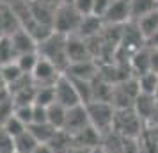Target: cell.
Wrapping results in <instances>:
<instances>
[{
	"label": "cell",
	"mask_w": 158,
	"mask_h": 153,
	"mask_svg": "<svg viewBox=\"0 0 158 153\" xmlns=\"http://www.w3.org/2000/svg\"><path fill=\"white\" fill-rule=\"evenodd\" d=\"M73 6H75V9L82 16H89V15H93L94 0H73Z\"/></svg>",
	"instance_id": "32"
},
{
	"label": "cell",
	"mask_w": 158,
	"mask_h": 153,
	"mask_svg": "<svg viewBox=\"0 0 158 153\" xmlns=\"http://www.w3.org/2000/svg\"><path fill=\"white\" fill-rule=\"evenodd\" d=\"M13 110H15L13 103H4V105H0V128L6 125V121H7L9 117L13 116Z\"/></svg>",
	"instance_id": "34"
},
{
	"label": "cell",
	"mask_w": 158,
	"mask_h": 153,
	"mask_svg": "<svg viewBox=\"0 0 158 153\" xmlns=\"http://www.w3.org/2000/svg\"><path fill=\"white\" fill-rule=\"evenodd\" d=\"M66 114H68V109L62 107L60 103H52L50 107H46V121L57 128V130H62L66 123Z\"/></svg>",
	"instance_id": "20"
},
{
	"label": "cell",
	"mask_w": 158,
	"mask_h": 153,
	"mask_svg": "<svg viewBox=\"0 0 158 153\" xmlns=\"http://www.w3.org/2000/svg\"><path fill=\"white\" fill-rule=\"evenodd\" d=\"M2 128L7 132V134H11V135L16 139L18 135H22L23 132H27V125L23 123V121H20V119H18V117L13 114V116H11L7 121H6V125H4Z\"/></svg>",
	"instance_id": "28"
},
{
	"label": "cell",
	"mask_w": 158,
	"mask_h": 153,
	"mask_svg": "<svg viewBox=\"0 0 158 153\" xmlns=\"http://www.w3.org/2000/svg\"><path fill=\"white\" fill-rule=\"evenodd\" d=\"M32 123H46V107L34 103V121Z\"/></svg>",
	"instance_id": "35"
},
{
	"label": "cell",
	"mask_w": 158,
	"mask_h": 153,
	"mask_svg": "<svg viewBox=\"0 0 158 153\" xmlns=\"http://www.w3.org/2000/svg\"><path fill=\"white\" fill-rule=\"evenodd\" d=\"M34 2H37V4H41L48 9H53V11H57L62 6V0H34Z\"/></svg>",
	"instance_id": "37"
},
{
	"label": "cell",
	"mask_w": 158,
	"mask_h": 153,
	"mask_svg": "<svg viewBox=\"0 0 158 153\" xmlns=\"http://www.w3.org/2000/svg\"><path fill=\"white\" fill-rule=\"evenodd\" d=\"M148 125L144 123L140 116L135 112V109H119L115 110L114 116V125H112V132L124 139H140L144 135Z\"/></svg>",
	"instance_id": "2"
},
{
	"label": "cell",
	"mask_w": 158,
	"mask_h": 153,
	"mask_svg": "<svg viewBox=\"0 0 158 153\" xmlns=\"http://www.w3.org/2000/svg\"><path fill=\"white\" fill-rule=\"evenodd\" d=\"M23 2H32V0H23Z\"/></svg>",
	"instance_id": "47"
},
{
	"label": "cell",
	"mask_w": 158,
	"mask_h": 153,
	"mask_svg": "<svg viewBox=\"0 0 158 153\" xmlns=\"http://www.w3.org/2000/svg\"><path fill=\"white\" fill-rule=\"evenodd\" d=\"M101 144H103V135L93 125H89L87 128H84L82 132L73 135V146H78V148L94 150V148H100Z\"/></svg>",
	"instance_id": "13"
},
{
	"label": "cell",
	"mask_w": 158,
	"mask_h": 153,
	"mask_svg": "<svg viewBox=\"0 0 158 153\" xmlns=\"http://www.w3.org/2000/svg\"><path fill=\"white\" fill-rule=\"evenodd\" d=\"M146 46H148V48H156L158 50V30L146 41Z\"/></svg>",
	"instance_id": "39"
},
{
	"label": "cell",
	"mask_w": 158,
	"mask_h": 153,
	"mask_svg": "<svg viewBox=\"0 0 158 153\" xmlns=\"http://www.w3.org/2000/svg\"><path fill=\"white\" fill-rule=\"evenodd\" d=\"M149 61H151V71L158 75V50L149 48Z\"/></svg>",
	"instance_id": "36"
},
{
	"label": "cell",
	"mask_w": 158,
	"mask_h": 153,
	"mask_svg": "<svg viewBox=\"0 0 158 153\" xmlns=\"http://www.w3.org/2000/svg\"><path fill=\"white\" fill-rule=\"evenodd\" d=\"M105 153H107V151H105Z\"/></svg>",
	"instance_id": "48"
},
{
	"label": "cell",
	"mask_w": 158,
	"mask_h": 153,
	"mask_svg": "<svg viewBox=\"0 0 158 153\" xmlns=\"http://www.w3.org/2000/svg\"><path fill=\"white\" fill-rule=\"evenodd\" d=\"M89 125H91V121H89V114H87L85 105H77V107L68 109L66 123L62 130H66L69 135H75V134L82 132L84 128H87Z\"/></svg>",
	"instance_id": "10"
},
{
	"label": "cell",
	"mask_w": 158,
	"mask_h": 153,
	"mask_svg": "<svg viewBox=\"0 0 158 153\" xmlns=\"http://www.w3.org/2000/svg\"><path fill=\"white\" fill-rule=\"evenodd\" d=\"M36 105L41 107H50L52 103H55V87L53 86H43V87H36Z\"/></svg>",
	"instance_id": "25"
},
{
	"label": "cell",
	"mask_w": 158,
	"mask_h": 153,
	"mask_svg": "<svg viewBox=\"0 0 158 153\" xmlns=\"http://www.w3.org/2000/svg\"><path fill=\"white\" fill-rule=\"evenodd\" d=\"M156 103H158V100L153 95H144V93H140V95L137 96V100H135L133 109H135V112L140 116V119H142L148 126L151 125L153 117H155Z\"/></svg>",
	"instance_id": "14"
},
{
	"label": "cell",
	"mask_w": 158,
	"mask_h": 153,
	"mask_svg": "<svg viewBox=\"0 0 158 153\" xmlns=\"http://www.w3.org/2000/svg\"><path fill=\"white\" fill-rule=\"evenodd\" d=\"M156 2H158V0H156Z\"/></svg>",
	"instance_id": "49"
},
{
	"label": "cell",
	"mask_w": 158,
	"mask_h": 153,
	"mask_svg": "<svg viewBox=\"0 0 158 153\" xmlns=\"http://www.w3.org/2000/svg\"><path fill=\"white\" fill-rule=\"evenodd\" d=\"M2 68V73H4V79H6V84L7 86H11L13 82H16L20 77H23L25 73L20 70V66L16 64V61L15 62H9V64H6V66H0Z\"/></svg>",
	"instance_id": "29"
},
{
	"label": "cell",
	"mask_w": 158,
	"mask_h": 153,
	"mask_svg": "<svg viewBox=\"0 0 158 153\" xmlns=\"http://www.w3.org/2000/svg\"><path fill=\"white\" fill-rule=\"evenodd\" d=\"M27 130L34 135V139H36L39 144H48V142L52 141V137L55 135L57 128H53V126L46 121V123H32V125H29Z\"/></svg>",
	"instance_id": "19"
},
{
	"label": "cell",
	"mask_w": 158,
	"mask_h": 153,
	"mask_svg": "<svg viewBox=\"0 0 158 153\" xmlns=\"http://www.w3.org/2000/svg\"><path fill=\"white\" fill-rule=\"evenodd\" d=\"M16 61V52L13 48L11 37H0V66H6Z\"/></svg>",
	"instance_id": "27"
},
{
	"label": "cell",
	"mask_w": 158,
	"mask_h": 153,
	"mask_svg": "<svg viewBox=\"0 0 158 153\" xmlns=\"http://www.w3.org/2000/svg\"><path fill=\"white\" fill-rule=\"evenodd\" d=\"M105 25H126L131 23V7H130V0H112L107 15L103 16Z\"/></svg>",
	"instance_id": "8"
},
{
	"label": "cell",
	"mask_w": 158,
	"mask_h": 153,
	"mask_svg": "<svg viewBox=\"0 0 158 153\" xmlns=\"http://www.w3.org/2000/svg\"><path fill=\"white\" fill-rule=\"evenodd\" d=\"M37 146H39V142L34 139V135H32L29 130L23 132L22 135H18V137L15 139L16 153H32Z\"/></svg>",
	"instance_id": "23"
},
{
	"label": "cell",
	"mask_w": 158,
	"mask_h": 153,
	"mask_svg": "<svg viewBox=\"0 0 158 153\" xmlns=\"http://www.w3.org/2000/svg\"><path fill=\"white\" fill-rule=\"evenodd\" d=\"M11 37V43H13V48L16 52V57L18 55H23V53H32V52H37V41L30 36L25 29L16 30Z\"/></svg>",
	"instance_id": "15"
},
{
	"label": "cell",
	"mask_w": 158,
	"mask_h": 153,
	"mask_svg": "<svg viewBox=\"0 0 158 153\" xmlns=\"http://www.w3.org/2000/svg\"><path fill=\"white\" fill-rule=\"evenodd\" d=\"M20 29H22V23H20V18L16 16L13 6L0 4V37L13 36Z\"/></svg>",
	"instance_id": "12"
},
{
	"label": "cell",
	"mask_w": 158,
	"mask_h": 153,
	"mask_svg": "<svg viewBox=\"0 0 158 153\" xmlns=\"http://www.w3.org/2000/svg\"><path fill=\"white\" fill-rule=\"evenodd\" d=\"M155 98L158 100V86H156V91H155Z\"/></svg>",
	"instance_id": "46"
},
{
	"label": "cell",
	"mask_w": 158,
	"mask_h": 153,
	"mask_svg": "<svg viewBox=\"0 0 158 153\" xmlns=\"http://www.w3.org/2000/svg\"><path fill=\"white\" fill-rule=\"evenodd\" d=\"M128 64L130 70H131V75L133 77H140L144 73H149L151 71V61H149V48L144 46L140 50H137L131 57L128 59Z\"/></svg>",
	"instance_id": "17"
},
{
	"label": "cell",
	"mask_w": 158,
	"mask_h": 153,
	"mask_svg": "<svg viewBox=\"0 0 158 153\" xmlns=\"http://www.w3.org/2000/svg\"><path fill=\"white\" fill-rule=\"evenodd\" d=\"M55 102L60 103L66 109H71V107H77V105H82L78 98V93L75 89V84L69 77H66L64 73L60 75V79L55 82Z\"/></svg>",
	"instance_id": "6"
},
{
	"label": "cell",
	"mask_w": 158,
	"mask_h": 153,
	"mask_svg": "<svg viewBox=\"0 0 158 153\" xmlns=\"http://www.w3.org/2000/svg\"><path fill=\"white\" fill-rule=\"evenodd\" d=\"M15 153H16V151H15Z\"/></svg>",
	"instance_id": "50"
},
{
	"label": "cell",
	"mask_w": 158,
	"mask_h": 153,
	"mask_svg": "<svg viewBox=\"0 0 158 153\" xmlns=\"http://www.w3.org/2000/svg\"><path fill=\"white\" fill-rule=\"evenodd\" d=\"M32 153H53V150H52L48 144H39Z\"/></svg>",
	"instance_id": "40"
},
{
	"label": "cell",
	"mask_w": 158,
	"mask_h": 153,
	"mask_svg": "<svg viewBox=\"0 0 158 153\" xmlns=\"http://www.w3.org/2000/svg\"><path fill=\"white\" fill-rule=\"evenodd\" d=\"M87 114H89V121L101 135H107L108 132H112V125H114V116L115 109L112 103L108 102H91L85 105Z\"/></svg>",
	"instance_id": "3"
},
{
	"label": "cell",
	"mask_w": 158,
	"mask_h": 153,
	"mask_svg": "<svg viewBox=\"0 0 158 153\" xmlns=\"http://www.w3.org/2000/svg\"><path fill=\"white\" fill-rule=\"evenodd\" d=\"M66 45H68V37L53 32L50 37H46L44 41H41L37 45V53H39V57L50 61L52 64H55L60 71L64 73L68 70V66H69Z\"/></svg>",
	"instance_id": "1"
},
{
	"label": "cell",
	"mask_w": 158,
	"mask_h": 153,
	"mask_svg": "<svg viewBox=\"0 0 158 153\" xmlns=\"http://www.w3.org/2000/svg\"><path fill=\"white\" fill-rule=\"evenodd\" d=\"M149 126H158V103H156V110H155V117H153Z\"/></svg>",
	"instance_id": "42"
},
{
	"label": "cell",
	"mask_w": 158,
	"mask_h": 153,
	"mask_svg": "<svg viewBox=\"0 0 158 153\" xmlns=\"http://www.w3.org/2000/svg\"><path fill=\"white\" fill-rule=\"evenodd\" d=\"M39 62V53L37 52H32V53H23V55H18L16 57V64L20 66V70L27 75H32L34 68Z\"/></svg>",
	"instance_id": "26"
},
{
	"label": "cell",
	"mask_w": 158,
	"mask_h": 153,
	"mask_svg": "<svg viewBox=\"0 0 158 153\" xmlns=\"http://www.w3.org/2000/svg\"><path fill=\"white\" fill-rule=\"evenodd\" d=\"M62 71L59 70L55 64H52L50 61L39 57V62L32 71V80L36 84V87H43V86H55V82L60 79Z\"/></svg>",
	"instance_id": "7"
},
{
	"label": "cell",
	"mask_w": 158,
	"mask_h": 153,
	"mask_svg": "<svg viewBox=\"0 0 158 153\" xmlns=\"http://www.w3.org/2000/svg\"><path fill=\"white\" fill-rule=\"evenodd\" d=\"M110 4H112V0H94L93 15L103 20V16L107 15V11H108V7H110Z\"/></svg>",
	"instance_id": "33"
},
{
	"label": "cell",
	"mask_w": 158,
	"mask_h": 153,
	"mask_svg": "<svg viewBox=\"0 0 158 153\" xmlns=\"http://www.w3.org/2000/svg\"><path fill=\"white\" fill-rule=\"evenodd\" d=\"M133 23L137 25V29L140 30L142 37L148 41V39L158 30V11H155V13H151V15H148V16H144V18L137 20V22H133Z\"/></svg>",
	"instance_id": "22"
},
{
	"label": "cell",
	"mask_w": 158,
	"mask_h": 153,
	"mask_svg": "<svg viewBox=\"0 0 158 153\" xmlns=\"http://www.w3.org/2000/svg\"><path fill=\"white\" fill-rule=\"evenodd\" d=\"M48 146L53 150V153H68L73 148V135H69L66 130H57Z\"/></svg>",
	"instance_id": "21"
},
{
	"label": "cell",
	"mask_w": 158,
	"mask_h": 153,
	"mask_svg": "<svg viewBox=\"0 0 158 153\" xmlns=\"http://www.w3.org/2000/svg\"><path fill=\"white\" fill-rule=\"evenodd\" d=\"M84 16L75 9L73 4H62L60 7L55 11V18H53V32L62 34V36H75L78 32V27L82 23Z\"/></svg>",
	"instance_id": "4"
},
{
	"label": "cell",
	"mask_w": 158,
	"mask_h": 153,
	"mask_svg": "<svg viewBox=\"0 0 158 153\" xmlns=\"http://www.w3.org/2000/svg\"><path fill=\"white\" fill-rule=\"evenodd\" d=\"M66 50H68V59H69V64L71 62H80V61H91L93 53L89 48L87 39L80 36H68V45H66Z\"/></svg>",
	"instance_id": "11"
},
{
	"label": "cell",
	"mask_w": 158,
	"mask_h": 153,
	"mask_svg": "<svg viewBox=\"0 0 158 153\" xmlns=\"http://www.w3.org/2000/svg\"><path fill=\"white\" fill-rule=\"evenodd\" d=\"M66 77L75 79V80H87L93 82L100 75V62L98 61H80V62H71L64 71Z\"/></svg>",
	"instance_id": "9"
},
{
	"label": "cell",
	"mask_w": 158,
	"mask_h": 153,
	"mask_svg": "<svg viewBox=\"0 0 158 153\" xmlns=\"http://www.w3.org/2000/svg\"><path fill=\"white\" fill-rule=\"evenodd\" d=\"M130 7H131V23H133L158 11V2L156 0H130Z\"/></svg>",
	"instance_id": "18"
},
{
	"label": "cell",
	"mask_w": 158,
	"mask_h": 153,
	"mask_svg": "<svg viewBox=\"0 0 158 153\" xmlns=\"http://www.w3.org/2000/svg\"><path fill=\"white\" fill-rule=\"evenodd\" d=\"M140 95V89L137 84V79L131 77L128 80H123L119 84H114L112 89V100L110 103L114 105L115 110L119 109H133L137 96Z\"/></svg>",
	"instance_id": "5"
},
{
	"label": "cell",
	"mask_w": 158,
	"mask_h": 153,
	"mask_svg": "<svg viewBox=\"0 0 158 153\" xmlns=\"http://www.w3.org/2000/svg\"><path fill=\"white\" fill-rule=\"evenodd\" d=\"M6 79H4V73H2V68H0V87H6Z\"/></svg>",
	"instance_id": "43"
},
{
	"label": "cell",
	"mask_w": 158,
	"mask_h": 153,
	"mask_svg": "<svg viewBox=\"0 0 158 153\" xmlns=\"http://www.w3.org/2000/svg\"><path fill=\"white\" fill-rule=\"evenodd\" d=\"M15 137L7 134L4 128H0V153H15Z\"/></svg>",
	"instance_id": "31"
},
{
	"label": "cell",
	"mask_w": 158,
	"mask_h": 153,
	"mask_svg": "<svg viewBox=\"0 0 158 153\" xmlns=\"http://www.w3.org/2000/svg\"><path fill=\"white\" fill-rule=\"evenodd\" d=\"M13 114H15L20 121H23V123L29 126V125H32V121H34V105H22V107H15Z\"/></svg>",
	"instance_id": "30"
},
{
	"label": "cell",
	"mask_w": 158,
	"mask_h": 153,
	"mask_svg": "<svg viewBox=\"0 0 158 153\" xmlns=\"http://www.w3.org/2000/svg\"><path fill=\"white\" fill-rule=\"evenodd\" d=\"M137 84H139L140 93L155 96V91H156V86H158V75L153 73V71L144 73V75H140V77H137Z\"/></svg>",
	"instance_id": "24"
},
{
	"label": "cell",
	"mask_w": 158,
	"mask_h": 153,
	"mask_svg": "<svg viewBox=\"0 0 158 153\" xmlns=\"http://www.w3.org/2000/svg\"><path fill=\"white\" fill-rule=\"evenodd\" d=\"M103 29H105L103 20L94 15H89V16L82 18V23H80V27H78L77 36L84 37V39H93V37L100 36L101 32H103Z\"/></svg>",
	"instance_id": "16"
},
{
	"label": "cell",
	"mask_w": 158,
	"mask_h": 153,
	"mask_svg": "<svg viewBox=\"0 0 158 153\" xmlns=\"http://www.w3.org/2000/svg\"><path fill=\"white\" fill-rule=\"evenodd\" d=\"M62 4H73V0H62Z\"/></svg>",
	"instance_id": "45"
},
{
	"label": "cell",
	"mask_w": 158,
	"mask_h": 153,
	"mask_svg": "<svg viewBox=\"0 0 158 153\" xmlns=\"http://www.w3.org/2000/svg\"><path fill=\"white\" fill-rule=\"evenodd\" d=\"M68 153H91V150H85V148H78V146H73Z\"/></svg>",
	"instance_id": "41"
},
{
	"label": "cell",
	"mask_w": 158,
	"mask_h": 153,
	"mask_svg": "<svg viewBox=\"0 0 158 153\" xmlns=\"http://www.w3.org/2000/svg\"><path fill=\"white\" fill-rule=\"evenodd\" d=\"M91 153H105V150H103V146H100V148H94V150H91Z\"/></svg>",
	"instance_id": "44"
},
{
	"label": "cell",
	"mask_w": 158,
	"mask_h": 153,
	"mask_svg": "<svg viewBox=\"0 0 158 153\" xmlns=\"http://www.w3.org/2000/svg\"><path fill=\"white\" fill-rule=\"evenodd\" d=\"M4 103H13V95H11L7 86L0 87V105H4Z\"/></svg>",
	"instance_id": "38"
}]
</instances>
